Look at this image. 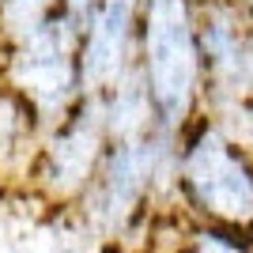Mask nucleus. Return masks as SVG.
Instances as JSON below:
<instances>
[{"instance_id":"f257e3e1","label":"nucleus","mask_w":253,"mask_h":253,"mask_svg":"<svg viewBox=\"0 0 253 253\" xmlns=\"http://www.w3.org/2000/svg\"><path fill=\"white\" fill-rule=\"evenodd\" d=\"M174 204L201 231L215 227L253 238V148L227 136L208 114H197L178 136Z\"/></svg>"},{"instance_id":"f03ea898","label":"nucleus","mask_w":253,"mask_h":253,"mask_svg":"<svg viewBox=\"0 0 253 253\" xmlns=\"http://www.w3.org/2000/svg\"><path fill=\"white\" fill-rule=\"evenodd\" d=\"M136 76L155 128L181 136L204 110V68L197 42V0H144L136 19Z\"/></svg>"},{"instance_id":"423d86ee","label":"nucleus","mask_w":253,"mask_h":253,"mask_svg":"<svg viewBox=\"0 0 253 253\" xmlns=\"http://www.w3.org/2000/svg\"><path fill=\"white\" fill-rule=\"evenodd\" d=\"M238 8H242L246 15H250V19H253V0H238Z\"/></svg>"},{"instance_id":"7ed1b4c3","label":"nucleus","mask_w":253,"mask_h":253,"mask_svg":"<svg viewBox=\"0 0 253 253\" xmlns=\"http://www.w3.org/2000/svg\"><path fill=\"white\" fill-rule=\"evenodd\" d=\"M80 42L84 19L61 4L34 31L0 42V84L31 106L45 128L57 125L84 98Z\"/></svg>"},{"instance_id":"20e7f679","label":"nucleus","mask_w":253,"mask_h":253,"mask_svg":"<svg viewBox=\"0 0 253 253\" xmlns=\"http://www.w3.org/2000/svg\"><path fill=\"white\" fill-rule=\"evenodd\" d=\"M106 140L110 136H106L102 102H98V95H84L57 125H49L42 132L23 197L45 211L64 215L84 197L87 181L95 178Z\"/></svg>"},{"instance_id":"39448f33","label":"nucleus","mask_w":253,"mask_h":253,"mask_svg":"<svg viewBox=\"0 0 253 253\" xmlns=\"http://www.w3.org/2000/svg\"><path fill=\"white\" fill-rule=\"evenodd\" d=\"M45 125L11 87L0 84V193H23Z\"/></svg>"}]
</instances>
